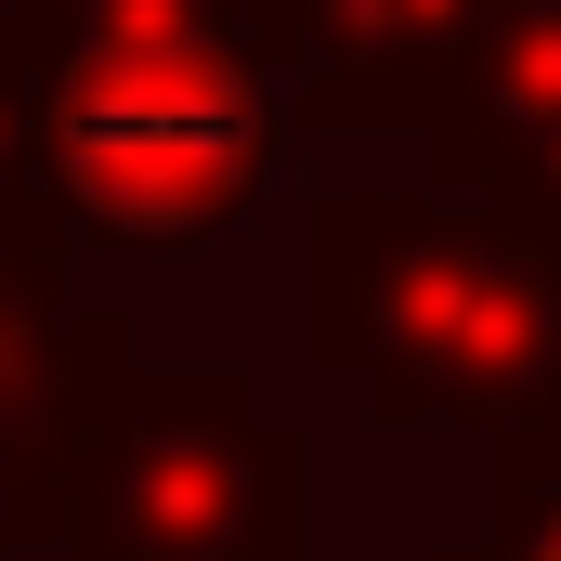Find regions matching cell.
I'll return each instance as SVG.
<instances>
[{"label": "cell", "instance_id": "3", "mask_svg": "<svg viewBox=\"0 0 561 561\" xmlns=\"http://www.w3.org/2000/svg\"><path fill=\"white\" fill-rule=\"evenodd\" d=\"M313 457L236 366H131L79 444L66 561H313Z\"/></svg>", "mask_w": 561, "mask_h": 561}, {"label": "cell", "instance_id": "4", "mask_svg": "<svg viewBox=\"0 0 561 561\" xmlns=\"http://www.w3.org/2000/svg\"><path fill=\"white\" fill-rule=\"evenodd\" d=\"M510 0H300L275 26L287 105L313 131H431L457 53L496 26Z\"/></svg>", "mask_w": 561, "mask_h": 561}, {"label": "cell", "instance_id": "9", "mask_svg": "<svg viewBox=\"0 0 561 561\" xmlns=\"http://www.w3.org/2000/svg\"><path fill=\"white\" fill-rule=\"evenodd\" d=\"M287 13H300V0H249V26H262V39H275V26H287Z\"/></svg>", "mask_w": 561, "mask_h": 561}, {"label": "cell", "instance_id": "1", "mask_svg": "<svg viewBox=\"0 0 561 561\" xmlns=\"http://www.w3.org/2000/svg\"><path fill=\"white\" fill-rule=\"evenodd\" d=\"M39 66L53 249L183 262L249 222L287 157V66L249 0H0Z\"/></svg>", "mask_w": 561, "mask_h": 561}, {"label": "cell", "instance_id": "7", "mask_svg": "<svg viewBox=\"0 0 561 561\" xmlns=\"http://www.w3.org/2000/svg\"><path fill=\"white\" fill-rule=\"evenodd\" d=\"M0 236H53V196H39V66L0 13Z\"/></svg>", "mask_w": 561, "mask_h": 561}, {"label": "cell", "instance_id": "6", "mask_svg": "<svg viewBox=\"0 0 561 561\" xmlns=\"http://www.w3.org/2000/svg\"><path fill=\"white\" fill-rule=\"evenodd\" d=\"M444 561H561V419H510L496 444V536Z\"/></svg>", "mask_w": 561, "mask_h": 561}, {"label": "cell", "instance_id": "2", "mask_svg": "<svg viewBox=\"0 0 561 561\" xmlns=\"http://www.w3.org/2000/svg\"><path fill=\"white\" fill-rule=\"evenodd\" d=\"M313 353L379 419H536L561 392V236L470 183H327Z\"/></svg>", "mask_w": 561, "mask_h": 561}, {"label": "cell", "instance_id": "5", "mask_svg": "<svg viewBox=\"0 0 561 561\" xmlns=\"http://www.w3.org/2000/svg\"><path fill=\"white\" fill-rule=\"evenodd\" d=\"M431 183H470L561 236V0H510L457 53L431 105Z\"/></svg>", "mask_w": 561, "mask_h": 561}, {"label": "cell", "instance_id": "8", "mask_svg": "<svg viewBox=\"0 0 561 561\" xmlns=\"http://www.w3.org/2000/svg\"><path fill=\"white\" fill-rule=\"evenodd\" d=\"M39 536H66V510H53V496H39V483H26V470L0 457V561H26Z\"/></svg>", "mask_w": 561, "mask_h": 561}]
</instances>
